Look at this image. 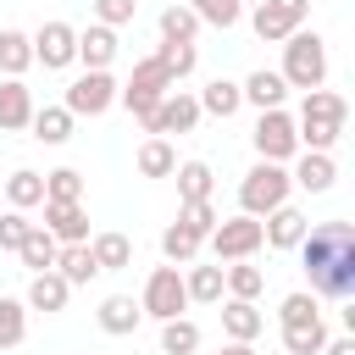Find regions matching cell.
Returning a JSON list of instances; mask_svg holds the SVG:
<instances>
[{
    "label": "cell",
    "instance_id": "1",
    "mask_svg": "<svg viewBox=\"0 0 355 355\" xmlns=\"http://www.w3.org/2000/svg\"><path fill=\"white\" fill-rule=\"evenodd\" d=\"M294 250H300V266L311 277V294H322V300H349L355 294V227L344 216L305 227V239Z\"/></svg>",
    "mask_w": 355,
    "mask_h": 355
},
{
    "label": "cell",
    "instance_id": "2",
    "mask_svg": "<svg viewBox=\"0 0 355 355\" xmlns=\"http://www.w3.org/2000/svg\"><path fill=\"white\" fill-rule=\"evenodd\" d=\"M344 122H349V100L333 94V89H311L300 100V116H294L300 150H333L344 139Z\"/></svg>",
    "mask_w": 355,
    "mask_h": 355
},
{
    "label": "cell",
    "instance_id": "3",
    "mask_svg": "<svg viewBox=\"0 0 355 355\" xmlns=\"http://www.w3.org/2000/svg\"><path fill=\"white\" fill-rule=\"evenodd\" d=\"M277 78L288 83V89H322L327 83V44H322V33H288L283 39V67H277Z\"/></svg>",
    "mask_w": 355,
    "mask_h": 355
},
{
    "label": "cell",
    "instance_id": "4",
    "mask_svg": "<svg viewBox=\"0 0 355 355\" xmlns=\"http://www.w3.org/2000/svg\"><path fill=\"white\" fill-rule=\"evenodd\" d=\"M172 89H178V83H172V72H166L155 55H144V61H133V78L116 89V105H128V111H133V122L144 128V122H150V111H155Z\"/></svg>",
    "mask_w": 355,
    "mask_h": 355
},
{
    "label": "cell",
    "instance_id": "5",
    "mask_svg": "<svg viewBox=\"0 0 355 355\" xmlns=\"http://www.w3.org/2000/svg\"><path fill=\"white\" fill-rule=\"evenodd\" d=\"M288 166H277V161H255L244 178H239V211L244 216H266V211H277V205H288Z\"/></svg>",
    "mask_w": 355,
    "mask_h": 355
},
{
    "label": "cell",
    "instance_id": "6",
    "mask_svg": "<svg viewBox=\"0 0 355 355\" xmlns=\"http://www.w3.org/2000/svg\"><path fill=\"white\" fill-rule=\"evenodd\" d=\"M139 311L155 316V322H172L189 311V288H183V266H155L144 277V294H139Z\"/></svg>",
    "mask_w": 355,
    "mask_h": 355
},
{
    "label": "cell",
    "instance_id": "7",
    "mask_svg": "<svg viewBox=\"0 0 355 355\" xmlns=\"http://www.w3.org/2000/svg\"><path fill=\"white\" fill-rule=\"evenodd\" d=\"M250 144H255V155H261V161H277V166H288V161L300 155L294 116H288V111H261V116H255V133H250Z\"/></svg>",
    "mask_w": 355,
    "mask_h": 355
},
{
    "label": "cell",
    "instance_id": "8",
    "mask_svg": "<svg viewBox=\"0 0 355 355\" xmlns=\"http://www.w3.org/2000/svg\"><path fill=\"white\" fill-rule=\"evenodd\" d=\"M116 78L111 72H78L72 83H67V94H61V105L72 111V116H105L111 105H116Z\"/></svg>",
    "mask_w": 355,
    "mask_h": 355
},
{
    "label": "cell",
    "instance_id": "9",
    "mask_svg": "<svg viewBox=\"0 0 355 355\" xmlns=\"http://www.w3.org/2000/svg\"><path fill=\"white\" fill-rule=\"evenodd\" d=\"M205 244H211V255H216V261H250V255L266 244V239H261V216H244V211H239V216L216 222Z\"/></svg>",
    "mask_w": 355,
    "mask_h": 355
},
{
    "label": "cell",
    "instance_id": "10",
    "mask_svg": "<svg viewBox=\"0 0 355 355\" xmlns=\"http://www.w3.org/2000/svg\"><path fill=\"white\" fill-rule=\"evenodd\" d=\"M305 17H311V0H261L250 22H255V39L283 44L288 33H300V28H305Z\"/></svg>",
    "mask_w": 355,
    "mask_h": 355
},
{
    "label": "cell",
    "instance_id": "11",
    "mask_svg": "<svg viewBox=\"0 0 355 355\" xmlns=\"http://www.w3.org/2000/svg\"><path fill=\"white\" fill-rule=\"evenodd\" d=\"M28 39H33V61L44 72H67L78 61V28L72 22H39V33H28Z\"/></svg>",
    "mask_w": 355,
    "mask_h": 355
},
{
    "label": "cell",
    "instance_id": "12",
    "mask_svg": "<svg viewBox=\"0 0 355 355\" xmlns=\"http://www.w3.org/2000/svg\"><path fill=\"white\" fill-rule=\"evenodd\" d=\"M200 128V100L189 94V89H172L155 111H150V122H144V133L150 139H166V133H194Z\"/></svg>",
    "mask_w": 355,
    "mask_h": 355
},
{
    "label": "cell",
    "instance_id": "13",
    "mask_svg": "<svg viewBox=\"0 0 355 355\" xmlns=\"http://www.w3.org/2000/svg\"><path fill=\"white\" fill-rule=\"evenodd\" d=\"M55 244H89V211L83 200H44V222H39Z\"/></svg>",
    "mask_w": 355,
    "mask_h": 355
},
{
    "label": "cell",
    "instance_id": "14",
    "mask_svg": "<svg viewBox=\"0 0 355 355\" xmlns=\"http://www.w3.org/2000/svg\"><path fill=\"white\" fill-rule=\"evenodd\" d=\"M288 183H294V189H305V194H327V189L338 183V166H333V155H327V150H300V155H294Z\"/></svg>",
    "mask_w": 355,
    "mask_h": 355
},
{
    "label": "cell",
    "instance_id": "15",
    "mask_svg": "<svg viewBox=\"0 0 355 355\" xmlns=\"http://www.w3.org/2000/svg\"><path fill=\"white\" fill-rule=\"evenodd\" d=\"M116 28H100V22H89V28H78V61H83V72H111V61H116Z\"/></svg>",
    "mask_w": 355,
    "mask_h": 355
},
{
    "label": "cell",
    "instance_id": "16",
    "mask_svg": "<svg viewBox=\"0 0 355 355\" xmlns=\"http://www.w3.org/2000/svg\"><path fill=\"white\" fill-rule=\"evenodd\" d=\"M216 305H222V333L233 344H255L266 333V316H261L255 300H216Z\"/></svg>",
    "mask_w": 355,
    "mask_h": 355
},
{
    "label": "cell",
    "instance_id": "17",
    "mask_svg": "<svg viewBox=\"0 0 355 355\" xmlns=\"http://www.w3.org/2000/svg\"><path fill=\"white\" fill-rule=\"evenodd\" d=\"M239 94H244V105H255V111H283V100H288V83H283L272 67H255V72L239 83Z\"/></svg>",
    "mask_w": 355,
    "mask_h": 355
},
{
    "label": "cell",
    "instance_id": "18",
    "mask_svg": "<svg viewBox=\"0 0 355 355\" xmlns=\"http://www.w3.org/2000/svg\"><path fill=\"white\" fill-rule=\"evenodd\" d=\"M305 211L300 205H277V211H266V222H261V239L272 244V250H294L300 239H305Z\"/></svg>",
    "mask_w": 355,
    "mask_h": 355
},
{
    "label": "cell",
    "instance_id": "19",
    "mask_svg": "<svg viewBox=\"0 0 355 355\" xmlns=\"http://www.w3.org/2000/svg\"><path fill=\"white\" fill-rule=\"evenodd\" d=\"M28 122H33V89L22 78H0V128L22 133Z\"/></svg>",
    "mask_w": 355,
    "mask_h": 355
},
{
    "label": "cell",
    "instance_id": "20",
    "mask_svg": "<svg viewBox=\"0 0 355 355\" xmlns=\"http://www.w3.org/2000/svg\"><path fill=\"white\" fill-rule=\"evenodd\" d=\"M0 200L11 205V211H33V205H44V172H33V166H17L6 183H0Z\"/></svg>",
    "mask_w": 355,
    "mask_h": 355
},
{
    "label": "cell",
    "instance_id": "21",
    "mask_svg": "<svg viewBox=\"0 0 355 355\" xmlns=\"http://www.w3.org/2000/svg\"><path fill=\"white\" fill-rule=\"evenodd\" d=\"M94 322H100V333L128 338V333L144 322V311H139V300H128V294H105V300H100V311H94Z\"/></svg>",
    "mask_w": 355,
    "mask_h": 355
},
{
    "label": "cell",
    "instance_id": "22",
    "mask_svg": "<svg viewBox=\"0 0 355 355\" xmlns=\"http://www.w3.org/2000/svg\"><path fill=\"white\" fill-rule=\"evenodd\" d=\"M67 300H72V288H67V277L61 272H33V283H28V294H22V305L28 311H67Z\"/></svg>",
    "mask_w": 355,
    "mask_h": 355
},
{
    "label": "cell",
    "instance_id": "23",
    "mask_svg": "<svg viewBox=\"0 0 355 355\" xmlns=\"http://www.w3.org/2000/svg\"><path fill=\"white\" fill-rule=\"evenodd\" d=\"M89 255H94L100 272H128L133 266V239L128 233H94L89 239Z\"/></svg>",
    "mask_w": 355,
    "mask_h": 355
},
{
    "label": "cell",
    "instance_id": "24",
    "mask_svg": "<svg viewBox=\"0 0 355 355\" xmlns=\"http://www.w3.org/2000/svg\"><path fill=\"white\" fill-rule=\"evenodd\" d=\"M50 272H61V277H67V288H83V283H94V277H100V266H94L89 244H61Z\"/></svg>",
    "mask_w": 355,
    "mask_h": 355
},
{
    "label": "cell",
    "instance_id": "25",
    "mask_svg": "<svg viewBox=\"0 0 355 355\" xmlns=\"http://www.w3.org/2000/svg\"><path fill=\"white\" fill-rule=\"evenodd\" d=\"M222 294L227 300H261L266 294V272L250 266V261H227L222 266Z\"/></svg>",
    "mask_w": 355,
    "mask_h": 355
},
{
    "label": "cell",
    "instance_id": "26",
    "mask_svg": "<svg viewBox=\"0 0 355 355\" xmlns=\"http://www.w3.org/2000/svg\"><path fill=\"white\" fill-rule=\"evenodd\" d=\"M194 100H200V116H222V122L244 105V94H239V83H233V78H211Z\"/></svg>",
    "mask_w": 355,
    "mask_h": 355
},
{
    "label": "cell",
    "instance_id": "27",
    "mask_svg": "<svg viewBox=\"0 0 355 355\" xmlns=\"http://www.w3.org/2000/svg\"><path fill=\"white\" fill-rule=\"evenodd\" d=\"M72 122H78V116H72L67 105H33V122H28V128H33L39 144H67V139H72Z\"/></svg>",
    "mask_w": 355,
    "mask_h": 355
},
{
    "label": "cell",
    "instance_id": "28",
    "mask_svg": "<svg viewBox=\"0 0 355 355\" xmlns=\"http://www.w3.org/2000/svg\"><path fill=\"white\" fill-rule=\"evenodd\" d=\"M133 166H139V178H172V172H178V150H172V139H144L139 155H133Z\"/></svg>",
    "mask_w": 355,
    "mask_h": 355
},
{
    "label": "cell",
    "instance_id": "29",
    "mask_svg": "<svg viewBox=\"0 0 355 355\" xmlns=\"http://www.w3.org/2000/svg\"><path fill=\"white\" fill-rule=\"evenodd\" d=\"M200 250H205V239H200V233H189L183 222H172V227L161 233V255H166V266H194V261H200Z\"/></svg>",
    "mask_w": 355,
    "mask_h": 355
},
{
    "label": "cell",
    "instance_id": "30",
    "mask_svg": "<svg viewBox=\"0 0 355 355\" xmlns=\"http://www.w3.org/2000/svg\"><path fill=\"white\" fill-rule=\"evenodd\" d=\"M33 67V39L22 28H0V72L6 78H22Z\"/></svg>",
    "mask_w": 355,
    "mask_h": 355
},
{
    "label": "cell",
    "instance_id": "31",
    "mask_svg": "<svg viewBox=\"0 0 355 355\" xmlns=\"http://www.w3.org/2000/svg\"><path fill=\"white\" fill-rule=\"evenodd\" d=\"M178 205L183 200H211V189H216V172L205 166V161H178Z\"/></svg>",
    "mask_w": 355,
    "mask_h": 355
},
{
    "label": "cell",
    "instance_id": "32",
    "mask_svg": "<svg viewBox=\"0 0 355 355\" xmlns=\"http://www.w3.org/2000/svg\"><path fill=\"white\" fill-rule=\"evenodd\" d=\"M55 250H61V244H55L39 222H33V227H28V239L17 244V255H22V266H28V272H50V266H55Z\"/></svg>",
    "mask_w": 355,
    "mask_h": 355
},
{
    "label": "cell",
    "instance_id": "33",
    "mask_svg": "<svg viewBox=\"0 0 355 355\" xmlns=\"http://www.w3.org/2000/svg\"><path fill=\"white\" fill-rule=\"evenodd\" d=\"M183 288H189V305H216L222 300V266H189Z\"/></svg>",
    "mask_w": 355,
    "mask_h": 355
},
{
    "label": "cell",
    "instance_id": "34",
    "mask_svg": "<svg viewBox=\"0 0 355 355\" xmlns=\"http://www.w3.org/2000/svg\"><path fill=\"white\" fill-rule=\"evenodd\" d=\"M194 349H200V322H189V316L161 322V355H194Z\"/></svg>",
    "mask_w": 355,
    "mask_h": 355
},
{
    "label": "cell",
    "instance_id": "35",
    "mask_svg": "<svg viewBox=\"0 0 355 355\" xmlns=\"http://www.w3.org/2000/svg\"><path fill=\"white\" fill-rule=\"evenodd\" d=\"M333 333H327V322L316 316V322H305V327H283V349L288 355H322V344H327Z\"/></svg>",
    "mask_w": 355,
    "mask_h": 355
},
{
    "label": "cell",
    "instance_id": "36",
    "mask_svg": "<svg viewBox=\"0 0 355 355\" xmlns=\"http://www.w3.org/2000/svg\"><path fill=\"white\" fill-rule=\"evenodd\" d=\"M183 6L200 17V28H239V17H244L239 0H183Z\"/></svg>",
    "mask_w": 355,
    "mask_h": 355
},
{
    "label": "cell",
    "instance_id": "37",
    "mask_svg": "<svg viewBox=\"0 0 355 355\" xmlns=\"http://www.w3.org/2000/svg\"><path fill=\"white\" fill-rule=\"evenodd\" d=\"M22 338H28V305L0 294V349H17Z\"/></svg>",
    "mask_w": 355,
    "mask_h": 355
},
{
    "label": "cell",
    "instance_id": "38",
    "mask_svg": "<svg viewBox=\"0 0 355 355\" xmlns=\"http://www.w3.org/2000/svg\"><path fill=\"white\" fill-rule=\"evenodd\" d=\"M155 61L172 72V83H183L194 67H200V50L194 44H178V39H161V50H155Z\"/></svg>",
    "mask_w": 355,
    "mask_h": 355
},
{
    "label": "cell",
    "instance_id": "39",
    "mask_svg": "<svg viewBox=\"0 0 355 355\" xmlns=\"http://www.w3.org/2000/svg\"><path fill=\"white\" fill-rule=\"evenodd\" d=\"M194 33H200V17H194L189 6H166V11H161V39L194 44Z\"/></svg>",
    "mask_w": 355,
    "mask_h": 355
},
{
    "label": "cell",
    "instance_id": "40",
    "mask_svg": "<svg viewBox=\"0 0 355 355\" xmlns=\"http://www.w3.org/2000/svg\"><path fill=\"white\" fill-rule=\"evenodd\" d=\"M322 311H316V294H305V288H294V294H283V305H277V322L283 327H305V322H316Z\"/></svg>",
    "mask_w": 355,
    "mask_h": 355
},
{
    "label": "cell",
    "instance_id": "41",
    "mask_svg": "<svg viewBox=\"0 0 355 355\" xmlns=\"http://www.w3.org/2000/svg\"><path fill=\"white\" fill-rule=\"evenodd\" d=\"M44 200H83V172H78V166L44 172Z\"/></svg>",
    "mask_w": 355,
    "mask_h": 355
},
{
    "label": "cell",
    "instance_id": "42",
    "mask_svg": "<svg viewBox=\"0 0 355 355\" xmlns=\"http://www.w3.org/2000/svg\"><path fill=\"white\" fill-rule=\"evenodd\" d=\"M178 222H183L189 233L211 239V227H216L222 216H216V205H211V200H183V205H178Z\"/></svg>",
    "mask_w": 355,
    "mask_h": 355
},
{
    "label": "cell",
    "instance_id": "43",
    "mask_svg": "<svg viewBox=\"0 0 355 355\" xmlns=\"http://www.w3.org/2000/svg\"><path fill=\"white\" fill-rule=\"evenodd\" d=\"M139 11V0H94V22L100 28H128Z\"/></svg>",
    "mask_w": 355,
    "mask_h": 355
},
{
    "label": "cell",
    "instance_id": "44",
    "mask_svg": "<svg viewBox=\"0 0 355 355\" xmlns=\"http://www.w3.org/2000/svg\"><path fill=\"white\" fill-rule=\"evenodd\" d=\"M28 227H33V222H28L22 211H11V205H6V211H0V250H11V255H17V244L28 239Z\"/></svg>",
    "mask_w": 355,
    "mask_h": 355
},
{
    "label": "cell",
    "instance_id": "45",
    "mask_svg": "<svg viewBox=\"0 0 355 355\" xmlns=\"http://www.w3.org/2000/svg\"><path fill=\"white\" fill-rule=\"evenodd\" d=\"M322 355H355V338H349V333H344V338H327Z\"/></svg>",
    "mask_w": 355,
    "mask_h": 355
},
{
    "label": "cell",
    "instance_id": "46",
    "mask_svg": "<svg viewBox=\"0 0 355 355\" xmlns=\"http://www.w3.org/2000/svg\"><path fill=\"white\" fill-rule=\"evenodd\" d=\"M216 355H255V349H250V344H233V338H227V344H222Z\"/></svg>",
    "mask_w": 355,
    "mask_h": 355
},
{
    "label": "cell",
    "instance_id": "47",
    "mask_svg": "<svg viewBox=\"0 0 355 355\" xmlns=\"http://www.w3.org/2000/svg\"><path fill=\"white\" fill-rule=\"evenodd\" d=\"M239 6H261V0H239Z\"/></svg>",
    "mask_w": 355,
    "mask_h": 355
}]
</instances>
